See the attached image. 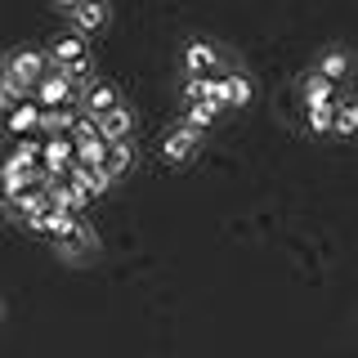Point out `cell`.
<instances>
[{"label": "cell", "mask_w": 358, "mask_h": 358, "mask_svg": "<svg viewBox=\"0 0 358 358\" xmlns=\"http://www.w3.org/2000/svg\"><path fill=\"white\" fill-rule=\"evenodd\" d=\"M130 162H134V143H103V162H99V171H103L108 184H112V179H121L130 171Z\"/></svg>", "instance_id": "obj_13"}, {"label": "cell", "mask_w": 358, "mask_h": 358, "mask_svg": "<svg viewBox=\"0 0 358 358\" xmlns=\"http://www.w3.org/2000/svg\"><path fill=\"white\" fill-rule=\"evenodd\" d=\"M72 143L67 139H45L41 143V175L45 179H63L67 171H72Z\"/></svg>", "instance_id": "obj_7"}, {"label": "cell", "mask_w": 358, "mask_h": 358, "mask_svg": "<svg viewBox=\"0 0 358 358\" xmlns=\"http://www.w3.org/2000/svg\"><path fill=\"white\" fill-rule=\"evenodd\" d=\"M184 67H188V76H220V50L210 41L193 36L184 45Z\"/></svg>", "instance_id": "obj_5"}, {"label": "cell", "mask_w": 358, "mask_h": 358, "mask_svg": "<svg viewBox=\"0 0 358 358\" xmlns=\"http://www.w3.org/2000/svg\"><path fill=\"white\" fill-rule=\"evenodd\" d=\"M215 99H220V108H238L251 99V81H246L242 72H220L215 76Z\"/></svg>", "instance_id": "obj_10"}, {"label": "cell", "mask_w": 358, "mask_h": 358, "mask_svg": "<svg viewBox=\"0 0 358 358\" xmlns=\"http://www.w3.org/2000/svg\"><path fill=\"white\" fill-rule=\"evenodd\" d=\"M0 76H5V59H0Z\"/></svg>", "instance_id": "obj_19"}, {"label": "cell", "mask_w": 358, "mask_h": 358, "mask_svg": "<svg viewBox=\"0 0 358 358\" xmlns=\"http://www.w3.org/2000/svg\"><path fill=\"white\" fill-rule=\"evenodd\" d=\"M300 94H305V108H309V103H331V99H336V85L322 81L318 72H309L305 85H300Z\"/></svg>", "instance_id": "obj_16"}, {"label": "cell", "mask_w": 358, "mask_h": 358, "mask_svg": "<svg viewBox=\"0 0 358 358\" xmlns=\"http://www.w3.org/2000/svg\"><path fill=\"white\" fill-rule=\"evenodd\" d=\"M76 94H81V85L72 76H63L59 67H45V76L31 85L27 103H36L41 112H59V108H76Z\"/></svg>", "instance_id": "obj_1"}, {"label": "cell", "mask_w": 358, "mask_h": 358, "mask_svg": "<svg viewBox=\"0 0 358 358\" xmlns=\"http://www.w3.org/2000/svg\"><path fill=\"white\" fill-rule=\"evenodd\" d=\"M313 72H318L322 81L341 85L345 76H350V50H345V45H331V50H322V59H318V67H313Z\"/></svg>", "instance_id": "obj_11"}, {"label": "cell", "mask_w": 358, "mask_h": 358, "mask_svg": "<svg viewBox=\"0 0 358 358\" xmlns=\"http://www.w3.org/2000/svg\"><path fill=\"white\" fill-rule=\"evenodd\" d=\"M193 152H197V134L193 130H184V126L166 130V139H162V157H166V162H188Z\"/></svg>", "instance_id": "obj_12"}, {"label": "cell", "mask_w": 358, "mask_h": 358, "mask_svg": "<svg viewBox=\"0 0 358 358\" xmlns=\"http://www.w3.org/2000/svg\"><path fill=\"white\" fill-rule=\"evenodd\" d=\"M45 67H50V59H45V50H36V45H22V50H14L5 59V76L9 81H18V85H36L41 76H45Z\"/></svg>", "instance_id": "obj_3"}, {"label": "cell", "mask_w": 358, "mask_h": 358, "mask_svg": "<svg viewBox=\"0 0 358 358\" xmlns=\"http://www.w3.org/2000/svg\"><path fill=\"white\" fill-rule=\"evenodd\" d=\"M94 126H99V139H103V143H130V134H134V112H130L126 103H117L112 112H103Z\"/></svg>", "instance_id": "obj_6"}, {"label": "cell", "mask_w": 358, "mask_h": 358, "mask_svg": "<svg viewBox=\"0 0 358 358\" xmlns=\"http://www.w3.org/2000/svg\"><path fill=\"white\" fill-rule=\"evenodd\" d=\"M117 103H121L117 85H112V81H94V76H90L85 90L76 94V108H81V117H94V121L103 117V112H112Z\"/></svg>", "instance_id": "obj_4"}, {"label": "cell", "mask_w": 358, "mask_h": 358, "mask_svg": "<svg viewBox=\"0 0 358 358\" xmlns=\"http://www.w3.org/2000/svg\"><path fill=\"white\" fill-rule=\"evenodd\" d=\"M45 59H50V67H59L63 76H72L76 85L90 81V50H85V36H76V31H63V36L45 50Z\"/></svg>", "instance_id": "obj_2"}, {"label": "cell", "mask_w": 358, "mask_h": 358, "mask_svg": "<svg viewBox=\"0 0 358 358\" xmlns=\"http://www.w3.org/2000/svg\"><path fill=\"white\" fill-rule=\"evenodd\" d=\"M220 112H224L220 103H184V112H179V126L201 134L206 126H215V121H220Z\"/></svg>", "instance_id": "obj_14"}, {"label": "cell", "mask_w": 358, "mask_h": 358, "mask_svg": "<svg viewBox=\"0 0 358 358\" xmlns=\"http://www.w3.org/2000/svg\"><path fill=\"white\" fill-rule=\"evenodd\" d=\"M309 130L313 134H331V103H309Z\"/></svg>", "instance_id": "obj_17"}, {"label": "cell", "mask_w": 358, "mask_h": 358, "mask_svg": "<svg viewBox=\"0 0 358 358\" xmlns=\"http://www.w3.org/2000/svg\"><path fill=\"white\" fill-rule=\"evenodd\" d=\"M5 130L14 134L18 143L36 139V134H41V108L36 103H18L14 112H5Z\"/></svg>", "instance_id": "obj_8"}, {"label": "cell", "mask_w": 358, "mask_h": 358, "mask_svg": "<svg viewBox=\"0 0 358 358\" xmlns=\"http://www.w3.org/2000/svg\"><path fill=\"white\" fill-rule=\"evenodd\" d=\"M63 18L76 27V36H90L94 27L112 22V9H108V5H72V9H63Z\"/></svg>", "instance_id": "obj_9"}, {"label": "cell", "mask_w": 358, "mask_h": 358, "mask_svg": "<svg viewBox=\"0 0 358 358\" xmlns=\"http://www.w3.org/2000/svg\"><path fill=\"white\" fill-rule=\"evenodd\" d=\"M0 206H5V188H0Z\"/></svg>", "instance_id": "obj_18"}, {"label": "cell", "mask_w": 358, "mask_h": 358, "mask_svg": "<svg viewBox=\"0 0 358 358\" xmlns=\"http://www.w3.org/2000/svg\"><path fill=\"white\" fill-rule=\"evenodd\" d=\"M9 206H14L18 215H22V224H27V220H36L41 210H50V193H45V179H41V184H31L27 193H18L14 201H9Z\"/></svg>", "instance_id": "obj_15"}]
</instances>
